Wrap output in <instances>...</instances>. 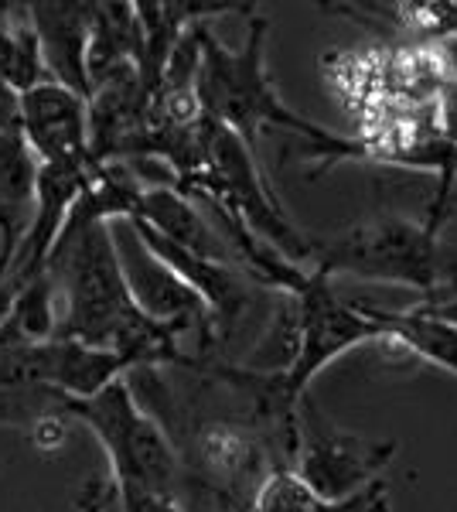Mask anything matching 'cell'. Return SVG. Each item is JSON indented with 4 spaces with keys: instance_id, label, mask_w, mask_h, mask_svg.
Listing matches in <instances>:
<instances>
[{
    "instance_id": "obj_9",
    "label": "cell",
    "mask_w": 457,
    "mask_h": 512,
    "mask_svg": "<svg viewBox=\"0 0 457 512\" xmlns=\"http://www.w3.org/2000/svg\"><path fill=\"white\" fill-rule=\"evenodd\" d=\"M127 219L144 222V226L154 229L157 236L171 239V243L185 246V250L198 253V256L232 263V250H229L226 239H222V233L202 216L195 198L178 192L174 185H144Z\"/></svg>"
},
{
    "instance_id": "obj_7",
    "label": "cell",
    "mask_w": 457,
    "mask_h": 512,
    "mask_svg": "<svg viewBox=\"0 0 457 512\" xmlns=\"http://www.w3.org/2000/svg\"><path fill=\"white\" fill-rule=\"evenodd\" d=\"M18 134L38 164H96L89 158V99L52 79L18 96Z\"/></svg>"
},
{
    "instance_id": "obj_12",
    "label": "cell",
    "mask_w": 457,
    "mask_h": 512,
    "mask_svg": "<svg viewBox=\"0 0 457 512\" xmlns=\"http://www.w3.org/2000/svg\"><path fill=\"white\" fill-rule=\"evenodd\" d=\"M48 79L28 4H0V82L21 96Z\"/></svg>"
},
{
    "instance_id": "obj_14",
    "label": "cell",
    "mask_w": 457,
    "mask_h": 512,
    "mask_svg": "<svg viewBox=\"0 0 457 512\" xmlns=\"http://www.w3.org/2000/svg\"><path fill=\"white\" fill-rule=\"evenodd\" d=\"M389 11L413 41H430V48L457 35V4H396Z\"/></svg>"
},
{
    "instance_id": "obj_16",
    "label": "cell",
    "mask_w": 457,
    "mask_h": 512,
    "mask_svg": "<svg viewBox=\"0 0 457 512\" xmlns=\"http://www.w3.org/2000/svg\"><path fill=\"white\" fill-rule=\"evenodd\" d=\"M434 130L444 144H451L457 151V82L447 76L434 96Z\"/></svg>"
},
{
    "instance_id": "obj_2",
    "label": "cell",
    "mask_w": 457,
    "mask_h": 512,
    "mask_svg": "<svg viewBox=\"0 0 457 512\" xmlns=\"http://www.w3.org/2000/svg\"><path fill=\"white\" fill-rule=\"evenodd\" d=\"M267 31L270 21L253 11L246 41L226 48L202 24L198 31V69H195V103L202 117L215 127L229 130L253 151L267 130H284L311 144V154H328L331 161L365 158L362 140H345L318 123L294 113L277 96V86L267 69Z\"/></svg>"
},
{
    "instance_id": "obj_18",
    "label": "cell",
    "mask_w": 457,
    "mask_h": 512,
    "mask_svg": "<svg viewBox=\"0 0 457 512\" xmlns=\"http://www.w3.org/2000/svg\"><path fill=\"white\" fill-rule=\"evenodd\" d=\"M0 134H18V93L0 82Z\"/></svg>"
},
{
    "instance_id": "obj_1",
    "label": "cell",
    "mask_w": 457,
    "mask_h": 512,
    "mask_svg": "<svg viewBox=\"0 0 457 512\" xmlns=\"http://www.w3.org/2000/svg\"><path fill=\"white\" fill-rule=\"evenodd\" d=\"M55 291V338L110 349L134 369H157L181 362V342L151 325L130 301L110 239V222H99L82 202L58 236L45 263Z\"/></svg>"
},
{
    "instance_id": "obj_17",
    "label": "cell",
    "mask_w": 457,
    "mask_h": 512,
    "mask_svg": "<svg viewBox=\"0 0 457 512\" xmlns=\"http://www.w3.org/2000/svg\"><path fill=\"white\" fill-rule=\"evenodd\" d=\"M427 222L440 233V243L454 239L457 243V181L444 192V198H434V205L427 209Z\"/></svg>"
},
{
    "instance_id": "obj_13",
    "label": "cell",
    "mask_w": 457,
    "mask_h": 512,
    "mask_svg": "<svg viewBox=\"0 0 457 512\" xmlns=\"http://www.w3.org/2000/svg\"><path fill=\"white\" fill-rule=\"evenodd\" d=\"M372 311H376V318L386 325V342H396L400 349L420 355L430 366H440L451 376H457V328L454 325L427 318L413 308H403V311L372 308Z\"/></svg>"
},
{
    "instance_id": "obj_3",
    "label": "cell",
    "mask_w": 457,
    "mask_h": 512,
    "mask_svg": "<svg viewBox=\"0 0 457 512\" xmlns=\"http://www.w3.org/2000/svg\"><path fill=\"white\" fill-rule=\"evenodd\" d=\"M440 233L427 219L382 212L345 226L342 233L307 239V270L321 277H359L369 284H393L417 291L420 301L440 280Z\"/></svg>"
},
{
    "instance_id": "obj_8",
    "label": "cell",
    "mask_w": 457,
    "mask_h": 512,
    "mask_svg": "<svg viewBox=\"0 0 457 512\" xmlns=\"http://www.w3.org/2000/svg\"><path fill=\"white\" fill-rule=\"evenodd\" d=\"M31 28L38 35L41 62L58 86L89 99L86 52L93 28V4H28Z\"/></svg>"
},
{
    "instance_id": "obj_19",
    "label": "cell",
    "mask_w": 457,
    "mask_h": 512,
    "mask_svg": "<svg viewBox=\"0 0 457 512\" xmlns=\"http://www.w3.org/2000/svg\"><path fill=\"white\" fill-rule=\"evenodd\" d=\"M413 311L427 318H437L444 325H454L457 328V297H444V301H434V304H413Z\"/></svg>"
},
{
    "instance_id": "obj_4",
    "label": "cell",
    "mask_w": 457,
    "mask_h": 512,
    "mask_svg": "<svg viewBox=\"0 0 457 512\" xmlns=\"http://www.w3.org/2000/svg\"><path fill=\"white\" fill-rule=\"evenodd\" d=\"M72 417L82 420L110 458V482L127 489L174 495L178 499V451L151 410L140 407L130 379H116L86 400H62Z\"/></svg>"
},
{
    "instance_id": "obj_10",
    "label": "cell",
    "mask_w": 457,
    "mask_h": 512,
    "mask_svg": "<svg viewBox=\"0 0 457 512\" xmlns=\"http://www.w3.org/2000/svg\"><path fill=\"white\" fill-rule=\"evenodd\" d=\"M38 161L21 134H0V280L7 277L31 219Z\"/></svg>"
},
{
    "instance_id": "obj_6",
    "label": "cell",
    "mask_w": 457,
    "mask_h": 512,
    "mask_svg": "<svg viewBox=\"0 0 457 512\" xmlns=\"http://www.w3.org/2000/svg\"><path fill=\"white\" fill-rule=\"evenodd\" d=\"M110 239L116 250V263H120L123 287H127L130 301H134L140 315L174 335L178 342L188 332H209L212 315L202 304V297L147 250L144 239L137 236L134 222L110 219Z\"/></svg>"
},
{
    "instance_id": "obj_11",
    "label": "cell",
    "mask_w": 457,
    "mask_h": 512,
    "mask_svg": "<svg viewBox=\"0 0 457 512\" xmlns=\"http://www.w3.org/2000/svg\"><path fill=\"white\" fill-rule=\"evenodd\" d=\"M249 512H393V502H389L386 478H376V482H369L348 499L328 502L307 489L294 475V468L280 465L263 478Z\"/></svg>"
},
{
    "instance_id": "obj_20",
    "label": "cell",
    "mask_w": 457,
    "mask_h": 512,
    "mask_svg": "<svg viewBox=\"0 0 457 512\" xmlns=\"http://www.w3.org/2000/svg\"><path fill=\"white\" fill-rule=\"evenodd\" d=\"M28 284V280H24ZM21 280H0V328H4V321L11 318V311H14V301H18V294H21Z\"/></svg>"
},
{
    "instance_id": "obj_5",
    "label": "cell",
    "mask_w": 457,
    "mask_h": 512,
    "mask_svg": "<svg viewBox=\"0 0 457 512\" xmlns=\"http://www.w3.org/2000/svg\"><path fill=\"white\" fill-rule=\"evenodd\" d=\"M396 451H400L396 441H372V437L338 431L307 396L297 403L290 468L321 499H348L376 482L382 468L396 458Z\"/></svg>"
},
{
    "instance_id": "obj_15",
    "label": "cell",
    "mask_w": 457,
    "mask_h": 512,
    "mask_svg": "<svg viewBox=\"0 0 457 512\" xmlns=\"http://www.w3.org/2000/svg\"><path fill=\"white\" fill-rule=\"evenodd\" d=\"M106 502L113 506V512H185L174 495H154V492L127 489V485H113V482H110V499Z\"/></svg>"
}]
</instances>
